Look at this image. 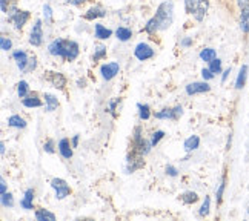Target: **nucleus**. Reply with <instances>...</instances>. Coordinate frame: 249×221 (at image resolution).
<instances>
[{
    "label": "nucleus",
    "instance_id": "obj_8",
    "mask_svg": "<svg viewBox=\"0 0 249 221\" xmlns=\"http://www.w3.org/2000/svg\"><path fill=\"white\" fill-rule=\"evenodd\" d=\"M143 166H145V160H143V155H140V153L132 151L126 157V172L128 174H132V172L142 169Z\"/></svg>",
    "mask_w": 249,
    "mask_h": 221
},
{
    "label": "nucleus",
    "instance_id": "obj_17",
    "mask_svg": "<svg viewBox=\"0 0 249 221\" xmlns=\"http://www.w3.org/2000/svg\"><path fill=\"white\" fill-rule=\"evenodd\" d=\"M94 35L95 38H99V40H108V38L112 35V31L109 28L103 26L102 23H95L94 25Z\"/></svg>",
    "mask_w": 249,
    "mask_h": 221
},
{
    "label": "nucleus",
    "instance_id": "obj_45",
    "mask_svg": "<svg viewBox=\"0 0 249 221\" xmlns=\"http://www.w3.org/2000/svg\"><path fill=\"white\" fill-rule=\"evenodd\" d=\"M191 45H193V37H185V38H181V42H180V46H181V48H189Z\"/></svg>",
    "mask_w": 249,
    "mask_h": 221
},
{
    "label": "nucleus",
    "instance_id": "obj_21",
    "mask_svg": "<svg viewBox=\"0 0 249 221\" xmlns=\"http://www.w3.org/2000/svg\"><path fill=\"white\" fill-rule=\"evenodd\" d=\"M22 104L25 108H40L43 102L39 99V95L33 94V95H26L25 99H22Z\"/></svg>",
    "mask_w": 249,
    "mask_h": 221
},
{
    "label": "nucleus",
    "instance_id": "obj_41",
    "mask_svg": "<svg viewBox=\"0 0 249 221\" xmlns=\"http://www.w3.org/2000/svg\"><path fill=\"white\" fill-rule=\"evenodd\" d=\"M43 151L46 152V153H54L55 152V143H54V140H46L45 143H43Z\"/></svg>",
    "mask_w": 249,
    "mask_h": 221
},
{
    "label": "nucleus",
    "instance_id": "obj_50",
    "mask_svg": "<svg viewBox=\"0 0 249 221\" xmlns=\"http://www.w3.org/2000/svg\"><path fill=\"white\" fill-rule=\"evenodd\" d=\"M79 138H80L79 136H74V137H72V140H71L72 148H77V146H79Z\"/></svg>",
    "mask_w": 249,
    "mask_h": 221
},
{
    "label": "nucleus",
    "instance_id": "obj_20",
    "mask_svg": "<svg viewBox=\"0 0 249 221\" xmlns=\"http://www.w3.org/2000/svg\"><path fill=\"white\" fill-rule=\"evenodd\" d=\"M248 71H249L248 65H243L242 68H240V71H238L237 79H235V89L240 91V89H243V88H245L246 80H248Z\"/></svg>",
    "mask_w": 249,
    "mask_h": 221
},
{
    "label": "nucleus",
    "instance_id": "obj_38",
    "mask_svg": "<svg viewBox=\"0 0 249 221\" xmlns=\"http://www.w3.org/2000/svg\"><path fill=\"white\" fill-rule=\"evenodd\" d=\"M165 137V132L163 131H156L154 134L151 136V143H152V146H157L159 143H160V140Z\"/></svg>",
    "mask_w": 249,
    "mask_h": 221
},
{
    "label": "nucleus",
    "instance_id": "obj_18",
    "mask_svg": "<svg viewBox=\"0 0 249 221\" xmlns=\"http://www.w3.org/2000/svg\"><path fill=\"white\" fill-rule=\"evenodd\" d=\"M238 20H240L242 33L249 34V6L240 8V16H238Z\"/></svg>",
    "mask_w": 249,
    "mask_h": 221
},
{
    "label": "nucleus",
    "instance_id": "obj_2",
    "mask_svg": "<svg viewBox=\"0 0 249 221\" xmlns=\"http://www.w3.org/2000/svg\"><path fill=\"white\" fill-rule=\"evenodd\" d=\"M48 52L54 57H60L66 62H74L80 54L79 43L74 40H66V38H55L48 46Z\"/></svg>",
    "mask_w": 249,
    "mask_h": 221
},
{
    "label": "nucleus",
    "instance_id": "obj_11",
    "mask_svg": "<svg viewBox=\"0 0 249 221\" xmlns=\"http://www.w3.org/2000/svg\"><path fill=\"white\" fill-rule=\"evenodd\" d=\"M43 42V25L42 20H36V23L33 25V30L30 34V43L33 46H40Z\"/></svg>",
    "mask_w": 249,
    "mask_h": 221
},
{
    "label": "nucleus",
    "instance_id": "obj_26",
    "mask_svg": "<svg viewBox=\"0 0 249 221\" xmlns=\"http://www.w3.org/2000/svg\"><path fill=\"white\" fill-rule=\"evenodd\" d=\"M198 57H200V60L209 63V62H213L214 59H217V52H215L214 48H205V50L200 51Z\"/></svg>",
    "mask_w": 249,
    "mask_h": 221
},
{
    "label": "nucleus",
    "instance_id": "obj_25",
    "mask_svg": "<svg viewBox=\"0 0 249 221\" xmlns=\"http://www.w3.org/2000/svg\"><path fill=\"white\" fill-rule=\"evenodd\" d=\"M107 57V46L97 43L94 45V52H92V62H100Z\"/></svg>",
    "mask_w": 249,
    "mask_h": 221
},
{
    "label": "nucleus",
    "instance_id": "obj_27",
    "mask_svg": "<svg viewBox=\"0 0 249 221\" xmlns=\"http://www.w3.org/2000/svg\"><path fill=\"white\" fill-rule=\"evenodd\" d=\"M116 37L119 38L120 42H128V40H131V37H132V31L126 26H119L116 30Z\"/></svg>",
    "mask_w": 249,
    "mask_h": 221
},
{
    "label": "nucleus",
    "instance_id": "obj_19",
    "mask_svg": "<svg viewBox=\"0 0 249 221\" xmlns=\"http://www.w3.org/2000/svg\"><path fill=\"white\" fill-rule=\"evenodd\" d=\"M34 195H36L34 189H26L23 198L20 200V206H22L23 209H26V210L34 209Z\"/></svg>",
    "mask_w": 249,
    "mask_h": 221
},
{
    "label": "nucleus",
    "instance_id": "obj_23",
    "mask_svg": "<svg viewBox=\"0 0 249 221\" xmlns=\"http://www.w3.org/2000/svg\"><path fill=\"white\" fill-rule=\"evenodd\" d=\"M43 99H45V103H46V111L48 112H53L59 108V100H57L55 95L50 94V92H45L43 94Z\"/></svg>",
    "mask_w": 249,
    "mask_h": 221
},
{
    "label": "nucleus",
    "instance_id": "obj_33",
    "mask_svg": "<svg viewBox=\"0 0 249 221\" xmlns=\"http://www.w3.org/2000/svg\"><path fill=\"white\" fill-rule=\"evenodd\" d=\"M43 18H45V23L46 25H51L54 22V17H53V8L50 5H43Z\"/></svg>",
    "mask_w": 249,
    "mask_h": 221
},
{
    "label": "nucleus",
    "instance_id": "obj_24",
    "mask_svg": "<svg viewBox=\"0 0 249 221\" xmlns=\"http://www.w3.org/2000/svg\"><path fill=\"white\" fill-rule=\"evenodd\" d=\"M8 126L9 128H14V129H25L26 128V121L25 119H22L20 115H11V117L8 119Z\"/></svg>",
    "mask_w": 249,
    "mask_h": 221
},
{
    "label": "nucleus",
    "instance_id": "obj_43",
    "mask_svg": "<svg viewBox=\"0 0 249 221\" xmlns=\"http://www.w3.org/2000/svg\"><path fill=\"white\" fill-rule=\"evenodd\" d=\"M202 77H203V80H206V82H209V80H213L214 77H215V74L211 71L209 68H203L202 69Z\"/></svg>",
    "mask_w": 249,
    "mask_h": 221
},
{
    "label": "nucleus",
    "instance_id": "obj_46",
    "mask_svg": "<svg viewBox=\"0 0 249 221\" xmlns=\"http://www.w3.org/2000/svg\"><path fill=\"white\" fill-rule=\"evenodd\" d=\"M70 5H74V6H79V5H83L85 2H88V0H66Z\"/></svg>",
    "mask_w": 249,
    "mask_h": 221
},
{
    "label": "nucleus",
    "instance_id": "obj_35",
    "mask_svg": "<svg viewBox=\"0 0 249 221\" xmlns=\"http://www.w3.org/2000/svg\"><path fill=\"white\" fill-rule=\"evenodd\" d=\"M209 210H211V198L209 197H205L203 204H202V207H200V210H198V215L200 217H208L209 215Z\"/></svg>",
    "mask_w": 249,
    "mask_h": 221
},
{
    "label": "nucleus",
    "instance_id": "obj_5",
    "mask_svg": "<svg viewBox=\"0 0 249 221\" xmlns=\"http://www.w3.org/2000/svg\"><path fill=\"white\" fill-rule=\"evenodd\" d=\"M8 22H11L14 25L16 30H22L26 25V22L30 20L31 13L30 11H23V9H18L16 5L8 9Z\"/></svg>",
    "mask_w": 249,
    "mask_h": 221
},
{
    "label": "nucleus",
    "instance_id": "obj_9",
    "mask_svg": "<svg viewBox=\"0 0 249 221\" xmlns=\"http://www.w3.org/2000/svg\"><path fill=\"white\" fill-rule=\"evenodd\" d=\"M134 57L140 62H146L154 57V50L148 43H139L134 50Z\"/></svg>",
    "mask_w": 249,
    "mask_h": 221
},
{
    "label": "nucleus",
    "instance_id": "obj_30",
    "mask_svg": "<svg viewBox=\"0 0 249 221\" xmlns=\"http://www.w3.org/2000/svg\"><path fill=\"white\" fill-rule=\"evenodd\" d=\"M137 109H139V117H140V120H143V121H146V120H149L151 119V108H149V104H142V103H139L137 104Z\"/></svg>",
    "mask_w": 249,
    "mask_h": 221
},
{
    "label": "nucleus",
    "instance_id": "obj_7",
    "mask_svg": "<svg viewBox=\"0 0 249 221\" xmlns=\"http://www.w3.org/2000/svg\"><path fill=\"white\" fill-rule=\"evenodd\" d=\"M183 115V108L181 106H174V108H166L161 109L154 114L157 120H178Z\"/></svg>",
    "mask_w": 249,
    "mask_h": 221
},
{
    "label": "nucleus",
    "instance_id": "obj_1",
    "mask_svg": "<svg viewBox=\"0 0 249 221\" xmlns=\"http://www.w3.org/2000/svg\"><path fill=\"white\" fill-rule=\"evenodd\" d=\"M172 22H174V3H172L171 0H165V2H161L157 6L156 16L146 22L143 31L149 35H154L159 31L168 30L172 25Z\"/></svg>",
    "mask_w": 249,
    "mask_h": 221
},
{
    "label": "nucleus",
    "instance_id": "obj_22",
    "mask_svg": "<svg viewBox=\"0 0 249 221\" xmlns=\"http://www.w3.org/2000/svg\"><path fill=\"white\" fill-rule=\"evenodd\" d=\"M198 146H200V137H198V136H191V137H188V138L185 140V143H183V148H185V151H186L188 153L197 151Z\"/></svg>",
    "mask_w": 249,
    "mask_h": 221
},
{
    "label": "nucleus",
    "instance_id": "obj_32",
    "mask_svg": "<svg viewBox=\"0 0 249 221\" xmlns=\"http://www.w3.org/2000/svg\"><path fill=\"white\" fill-rule=\"evenodd\" d=\"M225 189H226V175H223L222 181H220L218 185V189H217V194H215V198H217V204H220L223 201V194H225Z\"/></svg>",
    "mask_w": 249,
    "mask_h": 221
},
{
    "label": "nucleus",
    "instance_id": "obj_29",
    "mask_svg": "<svg viewBox=\"0 0 249 221\" xmlns=\"http://www.w3.org/2000/svg\"><path fill=\"white\" fill-rule=\"evenodd\" d=\"M180 198H181V201H183L185 204H196L197 201H198V195L196 194V192H193V190L183 192V194L180 195Z\"/></svg>",
    "mask_w": 249,
    "mask_h": 221
},
{
    "label": "nucleus",
    "instance_id": "obj_44",
    "mask_svg": "<svg viewBox=\"0 0 249 221\" xmlns=\"http://www.w3.org/2000/svg\"><path fill=\"white\" fill-rule=\"evenodd\" d=\"M165 170H166V174H168L169 177H177V175H178V170H177L174 166H171V165H168Z\"/></svg>",
    "mask_w": 249,
    "mask_h": 221
},
{
    "label": "nucleus",
    "instance_id": "obj_10",
    "mask_svg": "<svg viewBox=\"0 0 249 221\" xmlns=\"http://www.w3.org/2000/svg\"><path fill=\"white\" fill-rule=\"evenodd\" d=\"M119 71H120V65L117 62H109L100 66V74L107 82L112 80L119 74Z\"/></svg>",
    "mask_w": 249,
    "mask_h": 221
},
{
    "label": "nucleus",
    "instance_id": "obj_28",
    "mask_svg": "<svg viewBox=\"0 0 249 221\" xmlns=\"http://www.w3.org/2000/svg\"><path fill=\"white\" fill-rule=\"evenodd\" d=\"M36 220L37 221H54L55 215L50 212L48 209H37L36 210Z\"/></svg>",
    "mask_w": 249,
    "mask_h": 221
},
{
    "label": "nucleus",
    "instance_id": "obj_15",
    "mask_svg": "<svg viewBox=\"0 0 249 221\" xmlns=\"http://www.w3.org/2000/svg\"><path fill=\"white\" fill-rule=\"evenodd\" d=\"M85 20H95V18H102V17H107V9L95 5V6H91L88 11L85 13Z\"/></svg>",
    "mask_w": 249,
    "mask_h": 221
},
{
    "label": "nucleus",
    "instance_id": "obj_51",
    "mask_svg": "<svg viewBox=\"0 0 249 221\" xmlns=\"http://www.w3.org/2000/svg\"><path fill=\"white\" fill-rule=\"evenodd\" d=\"M6 146H5V141H2V143H0V153H2V155H5V149Z\"/></svg>",
    "mask_w": 249,
    "mask_h": 221
},
{
    "label": "nucleus",
    "instance_id": "obj_4",
    "mask_svg": "<svg viewBox=\"0 0 249 221\" xmlns=\"http://www.w3.org/2000/svg\"><path fill=\"white\" fill-rule=\"evenodd\" d=\"M152 148H154V146H152L151 140H146L145 137H143L142 136V128L137 126L136 129H134V134H132V151L145 157L151 152Z\"/></svg>",
    "mask_w": 249,
    "mask_h": 221
},
{
    "label": "nucleus",
    "instance_id": "obj_16",
    "mask_svg": "<svg viewBox=\"0 0 249 221\" xmlns=\"http://www.w3.org/2000/svg\"><path fill=\"white\" fill-rule=\"evenodd\" d=\"M57 149H59L60 152V155L65 158V160H70L72 158V145H71V141L68 138H62L59 141V145H57Z\"/></svg>",
    "mask_w": 249,
    "mask_h": 221
},
{
    "label": "nucleus",
    "instance_id": "obj_31",
    "mask_svg": "<svg viewBox=\"0 0 249 221\" xmlns=\"http://www.w3.org/2000/svg\"><path fill=\"white\" fill-rule=\"evenodd\" d=\"M17 94L20 99H25L26 95H30V86H28V82L20 80L17 83Z\"/></svg>",
    "mask_w": 249,
    "mask_h": 221
},
{
    "label": "nucleus",
    "instance_id": "obj_34",
    "mask_svg": "<svg viewBox=\"0 0 249 221\" xmlns=\"http://www.w3.org/2000/svg\"><path fill=\"white\" fill-rule=\"evenodd\" d=\"M2 206L3 207H13L14 206V197L11 192H5V194H2Z\"/></svg>",
    "mask_w": 249,
    "mask_h": 221
},
{
    "label": "nucleus",
    "instance_id": "obj_47",
    "mask_svg": "<svg viewBox=\"0 0 249 221\" xmlns=\"http://www.w3.org/2000/svg\"><path fill=\"white\" fill-rule=\"evenodd\" d=\"M0 192H2V194H5V192H6V181H5L3 177L0 178Z\"/></svg>",
    "mask_w": 249,
    "mask_h": 221
},
{
    "label": "nucleus",
    "instance_id": "obj_37",
    "mask_svg": "<svg viewBox=\"0 0 249 221\" xmlns=\"http://www.w3.org/2000/svg\"><path fill=\"white\" fill-rule=\"evenodd\" d=\"M209 69L214 74H222V60L214 59L213 62H209Z\"/></svg>",
    "mask_w": 249,
    "mask_h": 221
},
{
    "label": "nucleus",
    "instance_id": "obj_39",
    "mask_svg": "<svg viewBox=\"0 0 249 221\" xmlns=\"http://www.w3.org/2000/svg\"><path fill=\"white\" fill-rule=\"evenodd\" d=\"M119 103H120V99H114L108 103V112L112 115V117H116V111H117V106H119Z\"/></svg>",
    "mask_w": 249,
    "mask_h": 221
},
{
    "label": "nucleus",
    "instance_id": "obj_48",
    "mask_svg": "<svg viewBox=\"0 0 249 221\" xmlns=\"http://www.w3.org/2000/svg\"><path fill=\"white\" fill-rule=\"evenodd\" d=\"M231 75V68H228V69H225L223 71V75H222V83H225L226 80H228V77Z\"/></svg>",
    "mask_w": 249,
    "mask_h": 221
},
{
    "label": "nucleus",
    "instance_id": "obj_13",
    "mask_svg": "<svg viewBox=\"0 0 249 221\" xmlns=\"http://www.w3.org/2000/svg\"><path fill=\"white\" fill-rule=\"evenodd\" d=\"M45 79L50 82L54 86V88H57V89H65V86H66V77L62 72L48 71L45 74Z\"/></svg>",
    "mask_w": 249,
    "mask_h": 221
},
{
    "label": "nucleus",
    "instance_id": "obj_3",
    "mask_svg": "<svg viewBox=\"0 0 249 221\" xmlns=\"http://www.w3.org/2000/svg\"><path fill=\"white\" fill-rule=\"evenodd\" d=\"M185 9L196 22H203L209 9V0H185Z\"/></svg>",
    "mask_w": 249,
    "mask_h": 221
},
{
    "label": "nucleus",
    "instance_id": "obj_36",
    "mask_svg": "<svg viewBox=\"0 0 249 221\" xmlns=\"http://www.w3.org/2000/svg\"><path fill=\"white\" fill-rule=\"evenodd\" d=\"M0 48H2V51H5V52L11 51V48H13L11 38L6 37V35H2V37H0Z\"/></svg>",
    "mask_w": 249,
    "mask_h": 221
},
{
    "label": "nucleus",
    "instance_id": "obj_14",
    "mask_svg": "<svg viewBox=\"0 0 249 221\" xmlns=\"http://www.w3.org/2000/svg\"><path fill=\"white\" fill-rule=\"evenodd\" d=\"M13 59H14V62L17 65V68L20 69V72H26L28 63H30V55H28L22 50H17V51L13 52Z\"/></svg>",
    "mask_w": 249,
    "mask_h": 221
},
{
    "label": "nucleus",
    "instance_id": "obj_12",
    "mask_svg": "<svg viewBox=\"0 0 249 221\" xmlns=\"http://www.w3.org/2000/svg\"><path fill=\"white\" fill-rule=\"evenodd\" d=\"M185 91H186L188 95L205 94V92H209L211 91V86H209V83L206 80H203V82H193V83L186 85Z\"/></svg>",
    "mask_w": 249,
    "mask_h": 221
},
{
    "label": "nucleus",
    "instance_id": "obj_49",
    "mask_svg": "<svg viewBox=\"0 0 249 221\" xmlns=\"http://www.w3.org/2000/svg\"><path fill=\"white\" fill-rule=\"evenodd\" d=\"M237 5H238V9L249 6V0H237Z\"/></svg>",
    "mask_w": 249,
    "mask_h": 221
},
{
    "label": "nucleus",
    "instance_id": "obj_52",
    "mask_svg": "<svg viewBox=\"0 0 249 221\" xmlns=\"http://www.w3.org/2000/svg\"><path fill=\"white\" fill-rule=\"evenodd\" d=\"M246 212H248V215H249V206H248V209H246Z\"/></svg>",
    "mask_w": 249,
    "mask_h": 221
},
{
    "label": "nucleus",
    "instance_id": "obj_40",
    "mask_svg": "<svg viewBox=\"0 0 249 221\" xmlns=\"http://www.w3.org/2000/svg\"><path fill=\"white\" fill-rule=\"evenodd\" d=\"M17 3V0H0V8H2V13H8V9L14 6Z\"/></svg>",
    "mask_w": 249,
    "mask_h": 221
},
{
    "label": "nucleus",
    "instance_id": "obj_42",
    "mask_svg": "<svg viewBox=\"0 0 249 221\" xmlns=\"http://www.w3.org/2000/svg\"><path fill=\"white\" fill-rule=\"evenodd\" d=\"M36 68H37V57L36 55H31L30 57V63H28V68H26V72H33Z\"/></svg>",
    "mask_w": 249,
    "mask_h": 221
},
{
    "label": "nucleus",
    "instance_id": "obj_6",
    "mask_svg": "<svg viewBox=\"0 0 249 221\" xmlns=\"http://www.w3.org/2000/svg\"><path fill=\"white\" fill-rule=\"evenodd\" d=\"M51 187L55 190V198L57 200H65L71 194V187L62 178H53L51 180Z\"/></svg>",
    "mask_w": 249,
    "mask_h": 221
}]
</instances>
